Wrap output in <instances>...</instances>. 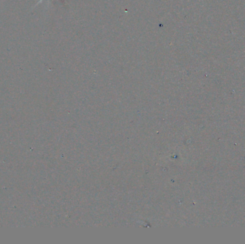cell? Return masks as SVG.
<instances>
[{
  "label": "cell",
  "mask_w": 245,
  "mask_h": 244,
  "mask_svg": "<svg viewBox=\"0 0 245 244\" xmlns=\"http://www.w3.org/2000/svg\"><path fill=\"white\" fill-rule=\"evenodd\" d=\"M43 2V0H40V1H39V2H37V3L36 4H35V6H37V5H38L39 4H40V3H41V2Z\"/></svg>",
  "instance_id": "obj_1"
}]
</instances>
